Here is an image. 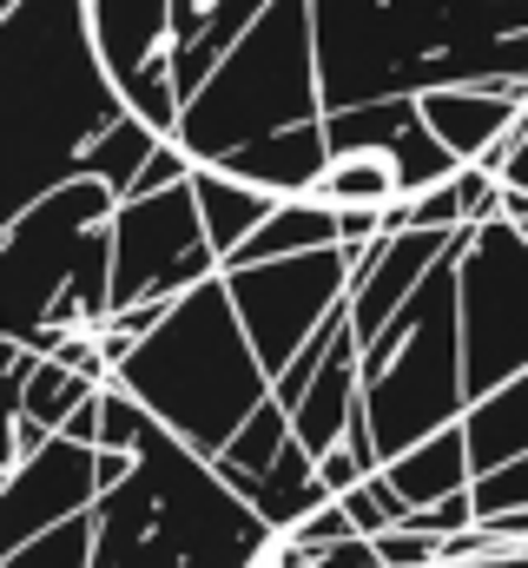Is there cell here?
Listing matches in <instances>:
<instances>
[{
	"label": "cell",
	"mask_w": 528,
	"mask_h": 568,
	"mask_svg": "<svg viewBox=\"0 0 528 568\" xmlns=\"http://www.w3.org/2000/svg\"><path fill=\"white\" fill-rule=\"evenodd\" d=\"M331 133H324V120H304V126H277V133H258V140L232 145L225 159H212V165H225V172H238V179H252L264 192H317V179L331 172Z\"/></svg>",
	"instance_id": "obj_12"
},
{
	"label": "cell",
	"mask_w": 528,
	"mask_h": 568,
	"mask_svg": "<svg viewBox=\"0 0 528 568\" xmlns=\"http://www.w3.org/2000/svg\"><path fill=\"white\" fill-rule=\"evenodd\" d=\"M132 449V476L93 503V568H264V549L284 529L264 523L212 456H199L159 417Z\"/></svg>",
	"instance_id": "obj_2"
},
{
	"label": "cell",
	"mask_w": 528,
	"mask_h": 568,
	"mask_svg": "<svg viewBox=\"0 0 528 568\" xmlns=\"http://www.w3.org/2000/svg\"><path fill=\"white\" fill-rule=\"evenodd\" d=\"M509 179H516V185H528V106L516 113V165H509Z\"/></svg>",
	"instance_id": "obj_29"
},
{
	"label": "cell",
	"mask_w": 528,
	"mask_h": 568,
	"mask_svg": "<svg viewBox=\"0 0 528 568\" xmlns=\"http://www.w3.org/2000/svg\"><path fill=\"white\" fill-rule=\"evenodd\" d=\"M496 542H509V549H528V509H496V516H476Z\"/></svg>",
	"instance_id": "obj_28"
},
{
	"label": "cell",
	"mask_w": 528,
	"mask_h": 568,
	"mask_svg": "<svg viewBox=\"0 0 528 568\" xmlns=\"http://www.w3.org/2000/svg\"><path fill=\"white\" fill-rule=\"evenodd\" d=\"M324 120V60H317V7L311 0H271L238 33V47L212 67V80L185 100L179 140L192 159H225L232 145Z\"/></svg>",
	"instance_id": "obj_6"
},
{
	"label": "cell",
	"mask_w": 528,
	"mask_h": 568,
	"mask_svg": "<svg viewBox=\"0 0 528 568\" xmlns=\"http://www.w3.org/2000/svg\"><path fill=\"white\" fill-rule=\"evenodd\" d=\"M120 113L93 0H7V212L67 185Z\"/></svg>",
	"instance_id": "obj_1"
},
{
	"label": "cell",
	"mask_w": 528,
	"mask_h": 568,
	"mask_svg": "<svg viewBox=\"0 0 528 568\" xmlns=\"http://www.w3.org/2000/svg\"><path fill=\"white\" fill-rule=\"evenodd\" d=\"M172 20H179V0H93V33H100V53L120 80L126 106L145 67L172 47Z\"/></svg>",
	"instance_id": "obj_14"
},
{
	"label": "cell",
	"mask_w": 528,
	"mask_h": 568,
	"mask_svg": "<svg viewBox=\"0 0 528 568\" xmlns=\"http://www.w3.org/2000/svg\"><path fill=\"white\" fill-rule=\"evenodd\" d=\"M377 549H384V562L390 568H436L443 562V536L436 529H416V523H396L377 536Z\"/></svg>",
	"instance_id": "obj_25"
},
{
	"label": "cell",
	"mask_w": 528,
	"mask_h": 568,
	"mask_svg": "<svg viewBox=\"0 0 528 568\" xmlns=\"http://www.w3.org/2000/svg\"><path fill=\"white\" fill-rule=\"evenodd\" d=\"M317 568H384L377 536H337V542H317Z\"/></svg>",
	"instance_id": "obj_26"
},
{
	"label": "cell",
	"mask_w": 528,
	"mask_h": 568,
	"mask_svg": "<svg viewBox=\"0 0 528 568\" xmlns=\"http://www.w3.org/2000/svg\"><path fill=\"white\" fill-rule=\"evenodd\" d=\"M351 252L344 245H317V252H284V258H252V265H225L232 304L258 344L264 371L277 377L344 304H351Z\"/></svg>",
	"instance_id": "obj_8"
},
{
	"label": "cell",
	"mask_w": 528,
	"mask_h": 568,
	"mask_svg": "<svg viewBox=\"0 0 528 568\" xmlns=\"http://www.w3.org/2000/svg\"><path fill=\"white\" fill-rule=\"evenodd\" d=\"M159 140H165V133H159L145 113H132V106H126V113H120L100 140L80 152V172L106 179L120 199H132V192H139V172H145V159H152V145H159Z\"/></svg>",
	"instance_id": "obj_19"
},
{
	"label": "cell",
	"mask_w": 528,
	"mask_h": 568,
	"mask_svg": "<svg viewBox=\"0 0 528 568\" xmlns=\"http://www.w3.org/2000/svg\"><path fill=\"white\" fill-rule=\"evenodd\" d=\"M469 239V225H463ZM463 239L456 252L390 311V324L364 344V410L384 463L443 424L469 417V344H463Z\"/></svg>",
	"instance_id": "obj_4"
},
{
	"label": "cell",
	"mask_w": 528,
	"mask_h": 568,
	"mask_svg": "<svg viewBox=\"0 0 528 568\" xmlns=\"http://www.w3.org/2000/svg\"><path fill=\"white\" fill-rule=\"evenodd\" d=\"M317 476L331 483V496H344V489H357V483L370 476V463H364L351 443H337V449H324V456H317Z\"/></svg>",
	"instance_id": "obj_27"
},
{
	"label": "cell",
	"mask_w": 528,
	"mask_h": 568,
	"mask_svg": "<svg viewBox=\"0 0 528 568\" xmlns=\"http://www.w3.org/2000/svg\"><path fill=\"white\" fill-rule=\"evenodd\" d=\"M291 443H297V429H291V410H284L277 397H264L258 410H252V417L238 424V436H232V443L219 449V463H238V469L264 476V469H271V463H277V456H284Z\"/></svg>",
	"instance_id": "obj_22"
},
{
	"label": "cell",
	"mask_w": 528,
	"mask_h": 568,
	"mask_svg": "<svg viewBox=\"0 0 528 568\" xmlns=\"http://www.w3.org/2000/svg\"><path fill=\"white\" fill-rule=\"evenodd\" d=\"M463 344H469V404L528 371V232L516 219L469 225L463 239Z\"/></svg>",
	"instance_id": "obj_7"
},
{
	"label": "cell",
	"mask_w": 528,
	"mask_h": 568,
	"mask_svg": "<svg viewBox=\"0 0 528 568\" xmlns=\"http://www.w3.org/2000/svg\"><path fill=\"white\" fill-rule=\"evenodd\" d=\"M113 212L120 192L93 172L7 212V337L33 324H106L113 317Z\"/></svg>",
	"instance_id": "obj_5"
},
{
	"label": "cell",
	"mask_w": 528,
	"mask_h": 568,
	"mask_svg": "<svg viewBox=\"0 0 528 568\" xmlns=\"http://www.w3.org/2000/svg\"><path fill=\"white\" fill-rule=\"evenodd\" d=\"M416 100H423V120L436 126V140L456 159H483L516 126V113L528 106V87H429Z\"/></svg>",
	"instance_id": "obj_13"
},
{
	"label": "cell",
	"mask_w": 528,
	"mask_h": 568,
	"mask_svg": "<svg viewBox=\"0 0 528 568\" xmlns=\"http://www.w3.org/2000/svg\"><path fill=\"white\" fill-rule=\"evenodd\" d=\"M384 469H390L396 489L409 496V509H429V503H443V496H463V489H476V449H469V429L443 424L436 436H423V443H409L403 456H390Z\"/></svg>",
	"instance_id": "obj_15"
},
{
	"label": "cell",
	"mask_w": 528,
	"mask_h": 568,
	"mask_svg": "<svg viewBox=\"0 0 528 568\" xmlns=\"http://www.w3.org/2000/svg\"><path fill=\"white\" fill-rule=\"evenodd\" d=\"M93 390H100V377H87V371H73V364H60V357H40L33 377H27V390H20L7 410H27V417H40L47 429H67V417H73Z\"/></svg>",
	"instance_id": "obj_21"
},
{
	"label": "cell",
	"mask_w": 528,
	"mask_h": 568,
	"mask_svg": "<svg viewBox=\"0 0 528 568\" xmlns=\"http://www.w3.org/2000/svg\"><path fill=\"white\" fill-rule=\"evenodd\" d=\"M337 239H344V205H331L324 192H284L271 205V219L232 252V265L284 258V252H317V245H337Z\"/></svg>",
	"instance_id": "obj_16"
},
{
	"label": "cell",
	"mask_w": 528,
	"mask_h": 568,
	"mask_svg": "<svg viewBox=\"0 0 528 568\" xmlns=\"http://www.w3.org/2000/svg\"><path fill=\"white\" fill-rule=\"evenodd\" d=\"M317 192L331 199V205H390L403 199V172H396L390 152H337L331 159V172L317 179Z\"/></svg>",
	"instance_id": "obj_20"
},
{
	"label": "cell",
	"mask_w": 528,
	"mask_h": 568,
	"mask_svg": "<svg viewBox=\"0 0 528 568\" xmlns=\"http://www.w3.org/2000/svg\"><path fill=\"white\" fill-rule=\"evenodd\" d=\"M456 239H463V225H449V232H443V225H409V232H384V239L364 252V265H357V278H351V317H357L364 344L390 324L396 304L456 252Z\"/></svg>",
	"instance_id": "obj_11"
},
{
	"label": "cell",
	"mask_w": 528,
	"mask_h": 568,
	"mask_svg": "<svg viewBox=\"0 0 528 568\" xmlns=\"http://www.w3.org/2000/svg\"><path fill=\"white\" fill-rule=\"evenodd\" d=\"M469 449H476V469H496V463H509V456H522L528 449V371H516L502 390H489V397H476L469 404Z\"/></svg>",
	"instance_id": "obj_18"
},
{
	"label": "cell",
	"mask_w": 528,
	"mask_h": 568,
	"mask_svg": "<svg viewBox=\"0 0 528 568\" xmlns=\"http://www.w3.org/2000/svg\"><path fill=\"white\" fill-rule=\"evenodd\" d=\"M476 516H496V509H528V449L496 463V469H476Z\"/></svg>",
	"instance_id": "obj_24"
},
{
	"label": "cell",
	"mask_w": 528,
	"mask_h": 568,
	"mask_svg": "<svg viewBox=\"0 0 528 568\" xmlns=\"http://www.w3.org/2000/svg\"><path fill=\"white\" fill-rule=\"evenodd\" d=\"M113 384H126L132 397L165 429H179L199 456H219L238 436V424L271 397V371H264L238 304H232L225 272L192 284L172 304V317L113 371Z\"/></svg>",
	"instance_id": "obj_3"
},
{
	"label": "cell",
	"mask_w": 528,
	"mask_h": 568,
	"mask_svg": "<svg viewBox=\"0 0 528 568\" xmlns=\"http://www.w3.org/2000/svg\"><path fill=\"white\" fill-rule=\"evenodd\" d=\"M192 192H199L205 232H212V245H219L225 265H232V252L258 232L264 219H271V205H277V192H264V185L225 172V165H205V159H199V172H192Z\"/></svg>",
	"instance_id": "obj_17"
},
{
	"label": "cell",
	"mask_w": 528,
	"mask_h": 568,
	"mask_svg": "<svg viewBox=\"0 0 528 568\" xmlns=\"http://www.w3.org/2000/svg\"><path fill=\"white\" fill-rule=\"evenodd\" d=\"M522 232H528V225H522Z\"/></svg>",
	"instance_id": "obj_30"
},
{
	"label": "cell",
	"mask_w": 528,
	"mask_h": 568,
	"mask_svg": "<svg viewBox=\"0 0 528 568\" xmlns=\"http://www.w3.org/2000/svg\"><path fill=\"white\" fill-rule=\"evenodd\" d=\"M100 503V443H80V436H47L27 463L7 469L0 483V509H7V549L87 516Z\"/></svg>",
	"instance_id": "obj_10"
},
{
	"label": "cell",
	"mask_w": 528,
	"mask_h": 568,
	"mask_svg": "<svg viewBox=\"0 0 528 568\" xmlns=\"http://www.w3.org/2000/svg\"><path fill=\"white\" fill-rule=\"evenodd\" d=\"M93 542H100V523L87 509V516H73V523H60V529L33 536L20 549H7V568H93Z\"/></svg>",
	"instance_id": "obj_23"
},
{
	"label": "cell",
	"mask_w": 528,
	"mask_h": 568,
	"mask_svg": "<svg viewBox=\"0 0 528 568\" xmlns=\"http://www.w3.org/2000/svg\"><path fill=\"white\" fill-rule=\"evenodd\" d=\"M219 272H225V258L205 232L192 179L145 192V199H120V212H113V304L185 297L192 284L219 278Z\"/></svg>",
	"instance_id": "obj_9"
}]
</instances>
